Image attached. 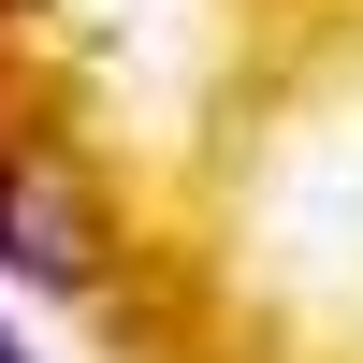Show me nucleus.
Listing matches in <instances>:
<instances>
[{
	"label": "nucleus",
	"mask_w": 363,
	"mask_h": 363,
	"mask_svg": "<svg viewBox=\"0 0 363 363\" xmlns=\"http://www.w3.org/2000/svg\"><path fill=\"white\" fill-rule=\"evenodd\" d=\"M0 363H29V349H15V335H0Z\"/></svg>",
	"instance_id": "f03ea898"
},
{
	"label": "nucleus",
	"mask_w": 363,
	"mask_h": 363,
	"mask_svg": "<svg viewBox=\"0 0 363 363\" xmlns=\"http://www.w3.org/2000/svg\"><path fill=\"white\" fill-rule=\"evenodd\" d=\"M0 15H15V0H0Z\"/></svg>",
	"instance_id": "7ed1b4c3"
},
{
	"label": "nucleus",
	"mask_w": 363,
	"mask_h": 363,
	"mask_svg": "<svg viewBox=\"0 0 363 363\" xmlns=\"http://www.w3.org/2000/svg\"><path fill=\"white\" fill-rule=\"evenodd\" d=\"M0 277L44 306H102L116 291V218L58 131H0Z\"/></svg>",
	"instance_id": "f257e3e1"
}]
</instances>
